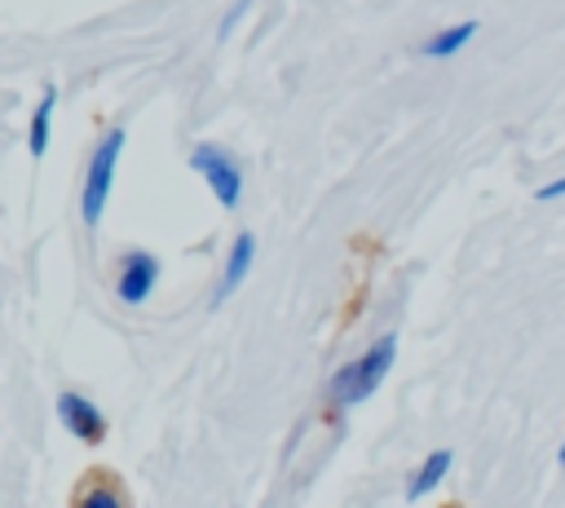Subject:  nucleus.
<instances>
[{
  "label": "nucleus",
  "mask_w": 565,
  "mask_h": 508,
  "mask_svg": "<svg viewBox=\"0 0 565 508\" xmlns=\"http://www.w3.org/2000/svg\"><path fill=\"white\" fill-rule=\"evenodd\" d=\"M393 358H397V336H393V331L375 336L353 362H344V367L331 375V384H327L331 406H358V402H366V398L384 384Z\"/></svg>",
  "instance_id": "obj_1"
},
{
  "label": "nucleus",
  "mask_w": 565,
  "mask_h": 508,
  "mask_svg": "<svg viewBox=\"0 0 565 508\" xmlns=\"http://www.w3.org/2000/svg\"><path fill=\"white\" fill-rule=\"evenodd\" d=\"M124 141H128L124 128H106L102 141H97L93 155H88L84 190H79V216H84L88 230H97L102 216H106V203H110V190H115V168H119V159H124Z\"/></svg>",
  "instance_id": "obj_2"
},
{
  "label": "nucleus",
  "mask_w": 565,
  "mask_h": 508,
  "mask_svg": "<svg viewBox=\"0 0 565 508\" xmlns=\"http://www.w3.org/2000/svg\"><path fill=\"white\" fill-rule=\"evenodd\" d=\"M190 168L207 181V190L216 194V203H221L225 212H234V208L243 203V163L234 159V150H225V146H216V141H199V146L190 150Z\"/></svg>",
  "instance_id": "obj_3"
},
{
  "label": "nucleus",
  "mask_w": 565,
  "mask_h": 508,
  "mask_svg": "<svg viewBox=\"0 0 565 508\" xmlns=\"http://www.w3.org/2000/svg\"><path fill=\"white\" fill-rule=\"evenodd\" d=\"M159 274H163L159 256H154V252H146V247H132V252H124V256H119L115 296H119L124 305H146V300L154 296V287H159Z\"/></svg>",
  "instance_id": "obj_4"
},
{
  "label": "nucleus",
  "mask_w": 565,
  "mask_h": 508,
  "mask_svg": "<svg viewBox=\"0 0 565 508\" xmlns=\"http://www.w3.org/2000/svg\"><path fill=\"white\" fill-rule=\"evenodd\" d=\"M57 420H62V428H66L75 442L97 446V442L106 437V415H102V406H97L93 398L75 393V389H62V393H57Z\"/></svg>",
  "instance_id": "obj_5"
},
{
  "label": "nucleus",
  "mask_w": 565,
  "mask_h": 508,
  "mask_svg": "<svg viewBox=\"0 0 565 508\" xmlns=\"http://www.w3.org/2000/svg\"><path fill=\"white\" fill-rule=\"evenodd\" d=\"M252 261H256V234H252V230H238V234H234V243H230V252H225V269H221V287H216V296H221V300H225L230 292H238V287H243V278H247Z\"/></svg>",
  "instance_id": "obj_6"
},
{
  "label": "nucleus",
  "mask_w": 565,
  "mask_h": 508,
  "mask_svg": "<svg viewBox=\"0 0 565 508\" xmlns=\"http://www.w3.org/2000/svg\"><path fill=\"white\" fill-rule=\"evenodd\" d=\"M53 110H57V88L49 84V88L40 93L35 110H31V124H26V150H31L35 159L49 150V137H53Z\"/></svg>",
  "instance_id": "obj_7"
},
{
  "label": "nucleus",
  "mask_w": 565,
  "mask_h": 508,
  "mask_svg": "<svg viewBox=\"0 0 565 508\" xmlns=\"http://www.w3.org/2000/svg\"><path fill=\"white\" fill-rule=\"evenodd\" d=\"M472 35H477V22L472 18L450 22V27H441L437 35L424 40V57H455V53H463L472 44Z\"/></svg>",
  "instance_id": "obj_8"
},
{
  "label": "nucleus",
  "mask_w": 565,
  "mask_h": 508,
  "mask_svg": "<svg viewBox=\"0 0 565 508\" xmlns=\"http://www.w3.org/2000/svg\"><path fill=\"white\" fill-rule=\"evenodd\" d=\"M450 459H455L450 451H428V459H424V464L415 468V477L406 481V499H424V495L450 473Z\"/></svg>",
  "instance_id": "obj_9"
},
{
  "label": "nucleus",
  "mask_w": 565,
  "mask_h": 508,
  "mask_svg": "<svg viewBox=\"0 0 565 508\" xmlns=\"http://www.w3.org/2000/svg\"><path fill=\"white\" fill-rule=\"evenodd\" d=\"M79 504H88V508H119V504H124V495H119V490H110V486H93V490H84V495H79Z\"/></svg>",
  "instance_id": "obj_10"
},
{
  "label": "nucleus",
  "mask_w": 565,
  "mask_h": 508,
  "mask_svg": "<svg viewBox=\"0 0 565 508\" xmlns=\"http://www.w3.org/2000/svg\"><path fill=\"white\" fill-rule=\"evenodd\" d=\"M247 9H252V0H234V4L225 9V18H221V35H230V31L238 27V18H243Z\"/></svg>",
  "instance_id": "obj_11"
},
{
  "label": "nucleus",
  "mask_w": 565,
  "mask_h": 508,
  "mask_svg": "<svg viewBox=\"0 0 565 508\" xmlns=\"http://www.w3.org/2000/svg\"><path fill=\"white\" fill-rule=\"evenodd\" d=\"M561 194H565V177H556V181L539 186V194H534V199H561Z\"/></svg>",
  "instance_id": "obj_12"
},
{
  "label": "nucleus",
  "mask_w": 565,
  "mask_h": 508,
  "mask_svg": "<svg viewBox=\"0 0 565 508\" xmlns=\"http://www.w3.org/2000/svg\"><path fill=\"white\" fill-rule=\"evenodd\" d=\"M556 459H561V464H565V442H561V455H556Z\"/></svg>",
  "instance_id": "obj_13"
}]
</instances>
